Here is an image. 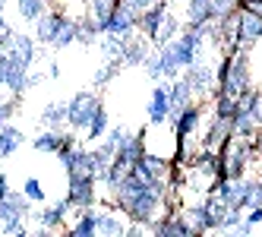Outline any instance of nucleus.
<instances>
[{"mask_svg": "<svg viewBox=\"0 0 262 237\" xmlns=\"http://www.w3.org/2000/svg\"><path fill=\"white\" fill-rule=\"evenodd\" d=\"M256 85L253 79V51H234L231 54V70H228V76H224V82L218 85V92H228L234 98H240L243 92H250V89Z\"/></svg>", "mask_w": 262, "mask_h": 237, "instance_id": "obj_1", "label": "nucleus"}, {"mask_svg": "<svg viewBox=\"0 0 262 237\" xmlns=\"http://www.w3.org/2000/svg\"><path fill=\"white\" fill-rule=\"evenodd\" d=\"M98 104H101V95L95 92V89H82V92H76L63 104L67 107V126L76 130V133H85V126H89L92 114L98 111Z\"/></svg>", "mask_w": 262, "mask_h": 237, "instance_id": "obj_2", "label": "nucleus"}, {"mask_svg": "<svg viewBox=\"0 0 262 237\" xmlns=\"http://www.w3.org/2000/svg\"><path fill=\"white\" fill-rule=\"evenodd\" d=\"M180 76L186 79V85H190V92L196 95V98H202V101H209L215 92H218V82H215V67L205 60V54L202 57H196L190 67H186Z\"/></svg>", "mask_w": 262, "mask_h": 237, "instance_id": "obj_3", "label": "nucleus"}, {"mask_svg": "<svg viewBox=\"0 0 262 237\" xmlns=\"http://www.w3.org/2000/svg\"><path fill=\"white\" fill-rule=\"evenodd\" d=\"M67 199L73 209L98 206V180L92 174H67Z\"/></svg>", "mask_w": 262, "mask_h": 237, "instance_id": "obj_4", "label": "nucleus"}, {"mask_svg": "<svg viewBox=\"0 0 262 237\" xmlns=\"http://www.w3.org/2000/svg\"><path fill=\"white\" fill-rule=\"evenodd\" d=\"M199 123H202V101L199 98L190 101L183 111H177V114L167 117V126H171L174 136H180V139H193L196 130H199Z\"/></svg>", "mask_w": 262, "mask_h": 237, "instance_id": "obj_5", "label": "nucleus"}, {"mask_svg": "<svg viewBox=\"0 0 262 237\" xmlns=\"http://www.w3.org/2000/svg\"><path fill=\"white\" fill-rule=\"evenodd\" d=\"M234 23H237V48L253 51L262 41V16H253V13H247V10L237 7Z\"/></svg>", "mask_w": 262, "mask_h": 237, "instance_id": "obj_6", "label": "nucleus"}, {"mask_svg": "<svg viewBox=\"0 0 262 237\" xmlns=\"http://www.w3.org/2000/svg\"><path fill=\"white\" fill-rule=\"evenodd\" d=\"M148 237H196V231L190 225V218H186V212H167L148 228Z\"/></svg>", "mask_w": 262, "mask_h": 237, "instance_id": "obj_7", "label": "nucleus"}, {"mask_svg": "<svg viewBox=\"0 0 262 237\" xmlns=\"http://www.w3.org/2000/svg\"><path fill=\"white\" fill-rule=\"evenodd\" d=\"M70 212H73V203H70L67 196L57 199V203H51V206H45V209L38 212V225H41V231H35V234L48 237V234H54L57 228H63V225L70 222Z\"/></svg>", "mask_w": 262, "mask_h": 237, "instance_id": "obj_8", "label": "nucleus"}, {"mask_svg": "<svg viewBox=\"0 0 262 237\" xmlns=\"http://www.w3.org/2000/svg\"><path fill=\"white\" fill-rule=\"evenodd\" d=\"M63 23H67V13L63 10H45L38 19H35V41L45 45V48H51L54 38L60 35Z\"/></svg>", "mask_w": 262, "mask_h": 237, "instance_id": "obj_9", "label": "nucleus"}, {"mask_svg": "<svg viewBox=\"0 0 262 237\" xmlns=\"http://www.w3.org/2000/svg\"><path fill=\"white\" fill-rule=\"evenodd\" d=\"M148 126H164L167 114H171V95H167V79L155 82L152 89V98H148Z\"/></svg>", "mask_w": 262, "mask_h": 237, "instance_id": "obj_10", "label": "nucleus"}, {"mask_svg": "<svg viewBox=\"0 0 262 237\" xmlns=\"http://www.w3.org/2000/svg\"><path fill=\"white\" fill-rule=\"evenodd\" d=\"M167 7H171V4H164V0H155L152 7H145V10L136 16V32L142 35V38L155 41V35H158V29H161V19H164Z\"/></svg>", "mask_w": 262, "mask_h": 237, "instance_id": "obj_11", "label": "nucleus"}, {"mask_svg": "<svg viewBox=\"0 0 262 237\" xmlns=\"http://www.w3.org/2000/svg\"><path fill=\"white\" fill-rule=\"evenodd\" d=\"M7 54L16 60V63H23L32 70V63L38 60V41H35V35H26V32H16L13 35V41L7 48Z\"/></svg>", "mask_w": 262, "mask_h": 237, "instance_id": "obj_12", "label": "nucleus"}, {"mask_svg": "<svg viewBox=\"0 0 262 237\" xmlns=\"http://www.w3.org/2000/svg\"><path fill=\"white\" fill-rule=\"evenodd\" d=\"M136 10H129L123 0L114 7V13H111V19H107V32L111 35H123V38H129V35H136ZM104 35V32H101Z\"/></svg>", "mask_w": 262, "mask_h": 237, "instance_id": "obj_13", "label": "nucleus"}, {"mask_svg": "<svg viewBox=\"0 0 262 237\" xmlns=\"http://www.w3.org/2000/svg\"><path fill=\"white\" fill-rule=\"evenodd\" d=\"M32 215V203L26 199L23 190H10L7 199H0V225L13 222V218H29Z\"/></svg>", "mask_w": 262, "mask_h": 237, "instance_id": "obj_14", "label": "nucleus"}, {"mask_svg": "<svg viewBox=\"0 0 262 237\" xmlns=\"http://www.w3.org/2000/svg\"><path fill=\"white\" fill-rule=\"evenodd\" d=\"M67 234L70 237H98V206L79 209V215H73Z\"/></svg>", "mask_w": 262, "mask_h": 237, "instance_id": "obj_15", "label": "nucleus"}, {"mask_svg": "<svg viewBox=\"0 0 262 237\" xmlns=\"http://www.w3.org/2000/svg\"><path fill=\"white\" fill-rule=\"evenodd\" d=\"M126 215L117 212L114 206L98 209V237H123L126 234Z\"/></svg>", "mask_w": 262, "mask_h": 237, "instance_id": "obj_16", "label": "nucleus"}, {"mask_svg": "<svg viewBox=\"0 0 262 237\" xmlns=\"http://www.w3.org/2000/svg\"><path fill=\"white\" fill-rule=\"evenodd\" d=\"M117 4L120 0H85V19L98 32H107V19H111V13H114Z\"/></svg>", "mask_w": 262, "mask_h": 237, "instance_id": "obj_17", "label": "nucleus"}, {"mask_svg": "<svg viewBox=\"0 0 262 237\" xmlns=\"http://www.w3.org/2000/svg\"><path fill=\"white\" fill-rule=\"evenodd\" d=\"M152 51V41L148 38H142V35L136 32V35H129V41H126V48H123V57H120V63L126 67V70H133V67H142V60H145V54Z\"/></svg>", "mask_w": 262, "mask_h": 237, "instance_id": "obj_18", "label": "nucleus"}, {"mask_svg": "<svg viewBox=\"0 0 262 237\" xmlns=\"http://www.w3.org/2000/svg\"><path fill=\"white\" fill-rule=\"evenodd\" d=\"M145 155V130H129L126 136H123V142L117 145V158H123V161H129V165H136V161Z\"/></svg>", "mask_w": 262, "mask_h": 237, "instance_id": "obj_19", "label": "nucleus"}, {"mask_svg": "<svg viewBox=\"0 0 262 237\" xmlns=\"http://www.w3.org/2000/svg\"><path fill=\"white\" fill-rule=\"evenodd\" d=\"M23 142H26V133L19 130V126H13V123L0 126V158H13L23 149Z\"/></svg>", "mask_w": 262, "mask_h": 237, "instance_id": "obj_20", "label": "nucleus"}, {"mask_svg": "<svg viewBox=\"0 0 262 237\" xmlns=\"http://www.w3.org/2000/svg\"><path fill=\"white\" fill-rule=\"evenodd\" d=\"M228 139H231V120H221V117L212 114L209 130L202 133V145H205V149H221Z\"/></svg>", "mask_w": 262, "mask_h": 237, "instance_id": "obj_21", "label": "nucleus"}, {"mask_svg": "<svg viewBox=\"0 0 262 237\" xmlns=\"http://www.w3.org/2000/svg\"><path fill=\"white\" fill-rule=\"evenodd\" d=\"M167 95H171V114H177V111H183L190 101H196V95L190 92V85H186V79L183 76H177V79H167ZM167 114V117H171Z\"/></svg>", "mask_w": 262, "mask_h": 237, "instance_id": "obj_22", "label": "nucleus"}, {"mask_svg": "<svg viewBox=\"0 0 262 237\" xmlns=\"http://www.w3.org/2000/svg\"><path fill=\"white\" fill-rule=\"evenodd\" d=\"M253 206H262V174L259 177H240V209L247 212Z\"/></svg>", "mask_w": 262, "mask_h": 237, "instance_id": "obj_23", "label": "nucleus"}, {"mask_svg": "<svg viewBox=\"0 0 262 237\" xmlns=\"http://www.w3.org/2000/svg\"><path fill=\"white\" fill-rule=\"evenodd\" d=\"M63 136H67V126L63 130H41L32 139V149L41 152V155H57V149L63 145Z\"/></svg>", "mask_w": 262, "mask_h": 237, "instance_id": "obj_24", "label": "nucleus"}, {"mask_svg": "<svg viewBox=\"0 0 262 237\" xmlns=\"http://www.w3.org/2000/svg\"><path fill=\"white\" fill-rule=\"evenodd\" d=\"M38 123H41V130H63V126H67V107L60 101H48L41 107Z\"/></svg>", "mask_w": 262, "mask_h": 237, "instance_id": "obj_25", "label": "nucleus"}, {"mask_svg": "<svg viewBox=\"0 0 262 237\" xmlns=\"http://www.w3.org/2000/svg\"><path fill=\"white\" fill-rule=\"evenodd\" d=\"M180 29H183V19L167 7V13H164V19H161V29H158V35H155V41H152V48H161V45H167L171 38H177L180 35Z\"/></svg>", "mask_w": 262, "mask_h": 237, "instance_id": "obj_26", "label": "nucleus"}, {"mask_svg": "<svg viewBox=\"0 0 262 237\" xmlns=\"http://www.w3.org/2000/svg\"><path fill=\"white\" fill-rule=\"evenodd\" d=\"M107 126H111V114H107V107H104V101H101V104H98V111L92 114V120H89V126H85V139H89V142L104 139Z\"/></svg>", "mask_w": 262, "mask_h": 237, "instance_id": "obj_27", "label": "nucleus"}, {"mask_svg": "<svg viewBox=\"0 0 262 237\" xmlns=\"http://www.w3.org/2000/svg\"><path fill=\"white\" fill-rule=\"evenodd\" d=\"M92 158H95L98 174H104V171H107V165L117 158V145L111 142V139H98V142H92ZM98 174H95V177H98Z\"/></svg>", "mask_w": 262, "mask_h": 237, "instance_id": "obj_28", "label": "nucleus"}, {"mask_svg": "<svg viewBox=\"0 0 262 237\" xmlns=\"http://www.w3.org/2000/svg\"><path fill=\"white\" fill-rule=\"evenodd\" d=\"M209 101H212V114L221 117V120H231V117L237 114V107H240V98H234V95H228V92H215Z\"/></svg>", "mask_w": 262, "mask_h": 237, "instance_id": "obj_29", "label": "nucleus"}, {"mask_svg": "<svg viewBox=\"0 0 262 237\" xmlns=\"http://www.w3.org/2000/svg\"><path fill=\"white\" fill-rule=\"evenodd\" d=\"M126 41H129V38H123V35H111V32L98 35V48H101V54H104L107 60H120Z\"/></svg>", "mask_w": 262, "mask_h": 237, "instance_id": "obj_30", "label": "nucleus"}, {"mask_svg": "<svg viewBox=\"0 0 262 237\" xmlns=\"http://www.w3.org/2000/svg\"><path fill=\"white\" fill-rule=\"evenodd\" d=\"M120 70H123L120 60H107V57H104V63H101L95 73H92V89H104V85H111Z\"/></svg>", "mask_w": 262, "mask_h": 237, "instance_id": "obj_31", "label": "nucleus"}, {"mask_svg": "<svg viewBox=\"0 0 262 237\" xmlns=\"http://www.w3.org/2000/svg\"><path fill=\"white\" fill-rule=\"evenodd\" d=\"M76 35H79V19H73V16H67V23L60 29V35L54 38V51H67L70 45H76Z\"/></svg>", "mask_w": 262, "mask_h": 237, "instance_id": "obj_32", "label": "nucleus"}, {"mask_svg": "<svg viewBox=\"0 0 262 237\" xmlns=\"http://www.w3.org/2000/svg\"><path fill=\"white\" fill-rule=\"evenodd\" d=\"M48 10V0H16V13L23 23H35Z\"/></svg>", "mask_w": 262, "mask_h": 237, "instance_id": "obj_33", "label": "nucleus"}, {"mask_svg": "<svg viewBox=\"0 0 262 237\" xmlns=\"http://www.w3.org/2000/svg\"><path fill=\"white\" fill-rule=\"evenodd\" d=\"M142 70H145V76L152 79V82H161V79H164V67H161V54H158V48H152V51L145 54Z\"/></svg>", "mask_w": 262, "mask_h": 237, "instance_id": "obj_34", "label": "nucleus"}, {"mask_svg": "<svg viewBox=\"0 0 262 237\" xmlns=\"http://www.w3.org/2000/svg\"><path fill=\"white\" fill-rule=\"evenodd\" d=\"M98 35H101V32L92 26L85 16H79V35H76V45H82V48H95V45H98Z\"/></svg>", "mask_w": 262, "mask_h": 237, "instance_id": "obj_35", "label": "nucleus"}, {"mask_svg": "<svg viewBox=\"0 0 262 237\" xmlns=\"http://www.w3.org/2000/svg\"><path fill=\"white\" fill-rule=\"evenodd\" d=\"M23 193H26L29 203H45V199H48V193H45V187H41V180H38V177H26Z\"/></svg>", "mask_w": 262, "mask_h": 237, "instance_id": "obj_36", "label": "nucleus"}, {"mask_svg": "<svg viewBox=\"0 0 262 237\" xmlns=\"http://www.w3.org/2000/svg\"><path fill=\"white\" fill-rule=\"evenodd\" d=\"M16 111H19V98H16V95H0V126H4V123H10L13 120V114Z\"/></svg>", "mask_w": 262, "mask_h": 237, "instance_id": "obj_37", "label": "nucleus"}, {"mask_svg": "<svg viewBox=\"0 0 262 237\" xmlns=\"http://www.w3.org/2000/svg\"><path fill=\"white\" fill-rule=\"evenodd\" d=\"M26 225H29V218H13V222L0 225V234H4V237H26V234H32Z\"/></svg>", "mask_w": 262, "mask_h": 237, "instance_id": "obj_38", "label": "nucleus"}, {"mask_svg": "<svg viewBox=\"0 0 262 237\" xmlns=\"http://www.w3.org/2000/svg\"><path fill=\"white\" fill-rule=\"evenodd\" d=\"M126 133H129V130H126V123H111V126H107V133H104V139H111L114 145H120Z\"/></svg>", "mask_w": 262, "mask_h": 237, "instance_id": "obj_39", "label": "nucleus"}, {"mask_svg": "<svg viewBox=\"0 0 262 237\" xmlns=\"http://www.w3.org/2000/svg\"><path fill=\"white\" fill-rule=\"evenodd\" d=\"M243 222H247V225H262V206L247 209V212H243Z\"/></svg>", "mask_w": 262, "mask_h": 237, "instance_id": "obj_40", "label": "nucleus"}, {"mask_svg": "<svg viewBox=\"0 0 262 237\" xmlns=\"http://www.w3.org/2000/svg\"><path fill=\"white\" fill-rule=\"evenodd\" d=\"M237 7L247 10V13H253V16H262V0H240Z\"/></svg>", "mask_w": 262, "mask_h": 237, "instance_id": "obj_41", "label": "nucleus"}, {"mask_svg": "<svg viewBox=\"0 0 262 237\" xmlns=\"http://www.w3.org/2000/svg\"><path fill=\"white\" fill-rule=\"evenodd\" d=\"M7 73H10V54L0 51V89H4V82H7Z\"/></svg>", "mask_w": 262, "mask_h": 237, "instance_id": "obj_42", "label": "nucleus"}, {"mask_svg": "<svg viewBox=\"0 0 262 237\" xmlns=\"http://www.w3.org/2000/svg\"><path fill=\"white\" fill-rule=\"evenodd\" d=\"M123 4H126L129 10H136V13H142L145 7H152V4H155V0H123Z\"/></svg>", "mask_w": 262, "mask_h": 237, "instance_id": "obj_43", "label": "nucleus"}, {"mask_svg": "<svg viewBox=\"0 0 262 237\" xmlns=\"http://www.w3.org/2000/svg\"><path fill=\"white\" fill-rule=\"evenodd\" d=\"M45 79H48V73H32V70H29V89H35V85H41Z\"/></svg>", "mask_w": 262, "mask_h": 237, "instance_id": "obj_44", "label": "nucleus"}, {"mask_svg": "<svg viewBox=\"0 0 262 237\" xmlns=\"http://www.w3.org/2000/svg\"><path fill=\"white\" fill-rule=\"evenodd\" d=\"M10 190H13V187H10V177L0 171V199H7V193H10Z\"/></svg>", "mask_w": 262, "mask_h": 237, "instance_id": "obj_45", "label": "nucleus"}, {"mask_svg": "<svg viewBox=\"0 0 262 237\" xmlns=\"http://www.w3.org/2000/svg\"><path fill=\"white\" fill-rule=\"evenodd\" d=\"M45 73H48V79H60V63H57V60H51Z\"/></svg>", "mask_w": 262, "mask_h": 237, "instance_id": "obj_46", "label": "nucleus"}, {"mask_svg": "<svg viewBox=\"0 0 262 237\" xmlns=\"http://www.w3.org/2000/svg\"><path fill=\"white\" fill-rule=\"evenodd\" d=\"M7 26V0H0V29Z\"/></svg>", "mask_w": 262, "mask_h": 237, "instance_id": "obj_47", "label": "nucleus"}, {"mask_svg": "<svg viewBox=\"0 0 262 237\" xmlns=\"http://www.w3.org/2000/svg\"><path fill=\"white\" fill-rule=\"evenodd\" d=\"M164 4H177V0H164Z\"/></svg>", "mask_w": 262, "mask_h": 237, "instance_id": "obj_48", "label": "nucleus"}]
</instances>
